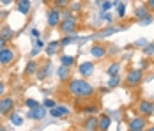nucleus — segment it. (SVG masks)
I'll return each instance as SVG.
<instances>
[{"label":"nucleus","mask_w":154,"mask_h":131,"mask_svg":"<svg viewBox=\"0 0 154 131\" xmlns=\"http://www.w3.org/2000/svg\"><path fill=\"white\" fill-rule=\"evenodd\" d=\"M66 90H67V94H71L75 98H80V99H91L96 94V87L87 78H82V76L69 78L66 82Z\"/></svg>","instance_id":"nucleus-1"},{"label":"nucleus","mask_w":154,"mask_h":131,"mask_svg":"<svg viewBox=\"0 0 154 131\" xmlns=\"http://www.w3.org/2000/svg\"><path fill=\"white\" fill-rule=\"evenodd\" d=\"M0 124H2V115H0Z\"/></svg>","instance_id":"nucleus-52"},{"label":"nucleus","mask_w":154,"mask_h":131,"mask_svg":"<svg viewBox=\"0 0 154 131\" xmlns=\"http://www.w3.org/2000/svg\"><path fill=\"white\" fill-rule=\"evenodd\" d=\"M145 5H147V9L154 14V0H145Z\"/></svg>","instance_id":"nucleus-41"},{"label":"nucleus","mask_w":154,"mask_h":131,"mask_svg":"<svg viewBox=\"0 0 154 131\" xmlns=\"http://www.w3.org/2000/svg\"><path fill=\"white\" fill-rule=\"evenodd\" d=\"M145 131H154V126H151V128L147 126V128H145Z\"/></svg>","instance_id":"nucleus-49"},{"label":"nucleus","mask_w":154,"mask_h":131,"mask_svg":"<svg viewBox=\"0 0 154 131\" xmlns=\"http://www.w3.org/2000/svg\"><path fill=\"white\" fill-rule=\"evenodd\" d=\"M143 78H145L143 69H138V67L129 69L128 74H126V85H128V87H138V85H142Z\"/></svg>","instance_id":"nucleus-4"},{"label":"nucleus","mask_w":154,"mask_h":131,"mask_svg":"<svg viewBox=\"0 0 154 131\" xmlns=\"http://www.w3.org/2000/svg\"><path fill=\"white\" fill-rule=\"evenodd\" d=\"M27 119L29 120H34V122H37V120H43L45 117L48 115V110L43 106V104H39V106H35V108H30V110H27Z\"/></svg>","instance_id":"nucleus-8"},{"label":"nucleus","mask_w":154,"mask_h":131,"mask_svg":"<svg viewBox=\"0 0 154 131\" xmlns=\"http://www.w3.org/2000/svg\"><path fill=\"white\" fill-rule=\"evenodd\" d=\"M16 58H18V51H16L11 44L5 46L4 50H0V66L2 67H7V66L14 64Z\"/></svg>","instance_id":"nucleus-3"},{"label":"nucleus","mask_w":154,"mask_h":131,"mask_svg":"<svg viewBox=\"0 0 154 131\" xmlns=\"http://www.w3.org/2000/svg\"><path fill=\"white\" fill-rule=\"evenodd\" d=\"M69 7H71V13H75V14H76L78 11L82 9V4H80V2H73V0H71V4H69Z\"/></svg>","instance_id":"nucleus-37"},{"label":"nucleus","mask_w":154,"mask_h":131,"mask_svg":"<svg viewBox=\"0 0 154 131\" xmlns=\"http://www.w3.org/2000/svg\"><path fill=\"white\" fill-rule=\"evenodd\" d=\"M69 4H71V0H51V5L57 7V9H60V11L69 9Z\"/></svg>","instance_id":"nucleus-26"},{"label":"nucleus","mask_w":154,"mask_h":131,"mask_svg":"<svg viewBox=\"0 0 154 131\" xmlns=\"http://www.w3.org/2000/svg\"><path fill=\"white\" fill-rule=\"evenodd\" d=\"M113 5H112V0H101V4H99V9H101V13H106L110 11Z\"/></svg>","instance_id":"nucleus-33"},{"label":"nucleus","mask_w":154,"mask_h":131,"mask_svg":"<svg viewBox=\"0 0 154 131\" xmlns=\"http://www.w3.org/2000/svg\"><path fill=\"white\" fill-rule=\"evenodd\" d=\"M94 69H96V64H94L92 60H85V62H82V64H78V74L82 76V78H91L94 74Z\"/></svg>","instance_id":"nucleus-11"},{"label":"nucleus","mask_w":154,"mask_h":131,"mask_svg":"<svg viewBox=\"0 0 154 131\" xmlns=\"http://www.w3.org/2000/svg\"><path fill=\"white\" fill-rule=\"evenodd\" d=\"M147 43H149V41L142 37V39H137V41H135V44H133V46H135V48H143V46H145V44H147Z\"/></svg>","instance_id":"nucleus-38"},{"label":"nucleus","mask_w":154,"mask_h":131,"mask_svg":"<svg viewBox=\"0 0 154 131\" xmlns=\"http://www.w3.org/2000/svg\"><path fill=\"white\" fill-rule=\"evenodd\" d=\"M152 20H154V14H151V16H147V18H143L142 21H138L140 25H149V23H152Z\"/></svg>","instance_id":"nucleus-40"},{"label":"nucleus","mask_w":154,"mask_h":131,"mask_svg":"<svg viewBox=\"0 0 154 131\" xmlns=\"http://www.w3.org/2000/svg\"><path fill=\"white\" fill-rule=\"evenodd\" d=\"M133 14H135V20L137 21H142L143 18H147V16H151L152 13L147 9V5L145 4H138L137 7H135V11H133Z\"/></svg>","instance_id":"nucleus-20"},{"label":"nucleus","mask_w":154,"mask_h":131,"mask_svg":"<svg viewBox=\"0 0 154 131\" xmlns=\"http://www.w3.org/2000/svg\"><path fill=\"white\" fill-rule=\"evenodd\" d=\"M60 21H62V11L57 9V7H53V5H50V7H48V13H46L48 27H50V29H59Z\"/></svg>","instance_id":"nucleus-5"},{"label":"nucleus","mask_w":154,"mask_h":131,"mask_svg":"<svg viewBox=\"0 0 154 131\" xmlns=\"http://www.w3.org/2000/svg\"><path fill=\"white\" fill-rule=\"evenodd\" d=\"M5 46H9V41H5L4 37H0V50H4Z\"/></svg>","instance_id":"nucleus-42"},{"label":"nucleus","mask_w":154,"mask_h":131,"mask_svg":"<svg viewBox=\"0 0 154 131\" xmlns=\"http://www.w3.org/2000/svg\"><path fill=\"white\" fill-rule=\"evenodd\" d=\"M137 114L142 117H152V101H149V99H140L137 103Z\"/></svg>","instance_id":"nucleus-12"},{"label":"nucleus","mask_w":154,"mask_h":131,"mask_svg":"<svg viewBox=\"0 0 154 131\" xmlns=\"http://www.w3.org/2000/svg\"><path fill=\"white\" fill-rule=\"evenodd\" d=\"M110 126H112V115H110V114H99V115H97V129L108 131Z\"/></svg>","instance_id":"nucleus-16"},{"label":"nucleus","mask_w":154,"mask_h":131,"mask_svg":"<svg viewBox=\"0 0 154 131\" xmlns=\"http://www.w3.org/2000/svg\"><path fill=\"white\" fill-rule=\"evenodd\" d=\"M94 131H99V129H94Z\"/></svg>","instance_id":"nucleus-53"},{"label":"nucleus","mask_w":154,"mask_h":131,"mask_svg":"<svg viewBox=\"0 0 154 131\" xmlns=\"http://www.w3.org/2000/svg\"><path fill=\"white\" fill-rule=\"evenodd\" d=\"M0 37H4L5 41H14V37H16V32H14V29H11L9 25H4L2 29H0Z\"/></svg>","instance_id":"nucleus-23"},{"label":"nucleus","mask_w":154,"mask_h":131,"mask_svg":"<svg viewBox=\"0 0 154 131\" xmlns=\"http://www.w3.org/2000/svg\"><path fill=\"white\" fill-rule=\"evenodd\" d=\"M119 4H121V0H112V5H113V7H117Z\"/></svg>","instance_id":"nucleus-47"},{"label":"nucleus","mask_w":154,"mask_h":131,"mask_svg":"<svg viewBox=\"0 0 154 131\" xmlns=\"http://www.w3.org/2000/svg\"><path fill=\"white\" fill-rule=\"evenodd\" d=\"M37 69H39V62H37L35 58H30V60L25 64L23 76H25V78H34V76H35V73H37Z\"/></svg>","instance_id":"nucleus-15"},{"label":"nucleus","mask_w":154,"mask_h":131,"mask_svg":"<svg viewBox=\"0 0 154 131\" xmlns=\"http://www.w3.org/2000/svg\"><path fill=\"white\" fill-rule=\"evenodd\" d=\"M59 60H60V66L71 67V69L76 66V57L75 55H69V53H62L60 57H59Z\"/></svg>","instance_id":"nucleus-22"},{"label":"nucleus","mask_w":154,"mask_h":131,"mask_svg":"<svg viewBox=\"0 0 154 131\" xmlns=\"http://www.w3.org/2000/svg\"><path fill=\"white\" fill-rule=\"evenodd\" d=\"M82 114L96 115V114H99V106H97V104H87V106H83V108H82Z\"/></svg>","instance_id":"nucleus-27"},{"label":"nucleus","mask_w":154,"mask_h":131,"mask_svg":"<svg viewBox=\"0 0 154 131\" xmlns=\"http://www.w3.org/2000/svg\"><path fill=\"white\" fill-rule=\"evenodd\" d=\"M41 51H43V50H39V48H34V50H32V57H37Z\"/></svg>","instance_id":"nucleus-45"},{"label":"nucleus","mask_w":154,"mask_h":131,"mask_svg":"<svg viewBox=\"0 0 154 131\" xmlns=\"http://www.w3.org/2000/svg\"><path fill=\"white\" fill-rule=\"evenodd\" d=\"M23 104H25V108H27V110H30V108H35V106H39L41 103L37 101V99H34V98H27V99L23 101Z\"/></svg>","instance_id":"nucleus-31"},{"label":"nucleus","mask_w":154,"mask_h":131,"mask_svg":"<svg viewBox=\"0 0 154 131\" xmlns=\"http://www.w3.org/2000/svg\"><path fill=\"white\" fill-rule=\"evenodd\" d=\"M0 131H9V129H7L5 126H2V124H0Z\"/></svg>","instance_id":"nucleus-48"},{"label":"nucleus","mask_w":154,"mask_h":131,"mask_svg":"<svg viewBox=\"0 0 154 131\" xmlns=\"http://www.w3.org/2000/svg\"><path fill=\"white\" fill-rule=\"evenodd\" d=\"M108 89H115L121 85V74H115V76H110V80H108Z\"/></svg>","instance_id":"nucleus-29"},{"label":"nucleus","mask_w":154,"mask_h":131,"mask_svg":"<svg viewBox=\"0 0 154 131\" xmlns=\"http://www.w3.org/2000/svg\"><path fill=\"white\" fill-rule=\"evenodd\" d=\"M121 73V62H117V60H113V62H110L106 66V74L108 76H115V74Z\"/></svg>","instance_id":"nucleus-24"},{"label":"nucleus","mask_w":154,"mask_h":131,"mask_svg":"<svg viewBox=\"0 0 154 131\" xmlns=\"http://www.w3.org/2000/svg\"><path fill=\"white\" fill-rule=\"evenodd\" d=\"M142 131H145V129H142Z\"/></svg>","instance_id":"nucleus-54"},{"label":"nucleus","mask_w":154,"mask_h":131,"mask_svg":"<svg viewBox=\"0 0 154 131\" xmlns=\"http://www.w3.org/2000/svg\"><path fill=\"white\" fill-rule=\"evenodd\" d=\"M126 29V25H108L105 27L103 30H99V32H96L92 37L94 39H103V37H108V36H112V34H117V32H121V30Z\"/></svg>","instance_id":"nucleus-10"},{"label":"nucleus","mask_w":154,"mask_h":131,"mask_svg":"<svg viewBox=\"0 0 154 131\" xmlns=\"http://www.w3.org/2000/svg\"><path fill=\"white\" fill-rule=\"evenodd\" d=\"M7 117H9V120H11V122H13L14 126H18V128H20V126L23 124V117L20 115L18 112H14V110H13V112H11V114H9Z\"/></svg>","instance_id":"nucleus-25"},{"label":"nucleus","mask_w":154,"mask_h":131,"mask_svg":"<svg viewBox=\"0 0 154 131\" xmlns=\"http://www.w3.org/2000/svg\"><path fill=\"white\" fill-rule=\"evenodd\" d=\"M51 69H53L51 62H50V60H45L43 64H39V69H37V73H35V78H37L39 82H45L48 76L51 74Z\"/></svg>","instance_id":"nucleus-13"},{"label":"nucleus","mask_w":154,"mask_h":131,"mask_svg":"<svg viewBox=\"0 0 154 131\" xmlns=\"http://www.w3.org/2000/svg\"><path fill=\"white\" fill-rule=\"evenodd\" d=\"M16 2V11L20 13V14L23 16H29L32 11V2L30 0H14Z\"/></svg>","instance_id":"nucleus-17"},{"label":"nucleus","mask_w":154,"mask_h":131,"mask_svg":"<svg viewBox=\"0 0 154 131\" xmlns=\"http://www.w3.org/2000/svg\"><path fill=\"white\" fill-rule=\"evenodd\" d=\"M97 129V115H87L82 122V131H94Z\"/></svg>","instance_id":"nucleus-18"},{"label":"nucleus","mask_w":154,"mask_h":131,"mask_svg":"<svg viewBox=\"0 0 154 131\" xmlns=\"http://www.w3.org/2000/svg\"><path fill=\"white\" fill-rule=\"evenodd\" d=\"M7 16H9V11H0V18H2V20H5Z\"/></svg>","instance_id":"nucleus-46"},{"label":"nucleus","mask_w":154,"mask_h":131,"mask_svg":"<svg viewBox=\"0 0 154 131\" xmlns=\"http://www.w3.org/2000/svg\"><path fill=\"white\" fill-rule=\"evenodd\" d=\"M152 115H154V101H152Z\"/></svg>","instance_id":"nucleus-51"},{"label":"nucleus","mask_w":154,"mask_h":131,"mask_svg":"<svg viewBox=\"0 0 154 131\" xmlns=\"http://www.w3.org/2000/svg\"><path fill=\"white\" fill-rule=\"evenodd\" d=\"M13 2H14V0H0V5H4V7H9Z\"/></svg>","instance_id":"nucleus-43"},{"label":"nucleus","mask_w":154,"mask_h":131,"mask_svg":"<svg viewBox=\"0 0 154 131\" xmlns=\"http://www.w3.org/2000/svg\"><path fill=\"white\" fill-rule=\"evenodd\" d=\"M59 41H60V46H69V44H75L78 41V36L76 34H75V36H64Z\"/></svg>","instance_id":"nucleus-28"},{"label":"nucleus","mask_w":154,"mask_h":131,"mask_svg":"<svg viewBox=\"0 0 154 131\" xmlns=\"http://www.w3.org/2000/svg\"><path fill=\"white\" fill-rule=\"evenodd\" d=\"M45 46H46V43H45V39H43V37H35V41H34V48L45 50Z\"/></svg>","instance_id":"nucleus-36"},{"label":"nucleus","mask_w":154,"mask_h":131,"mask_svg":"<svg viewBox=\"0 0 154 131\" xmlns=\"http://www.w3.org/2000/svg\"><path fill=\"white\" fill-rule=\"evenodd\" d=\"M5 92H7V83L0 80V98H2V96H5Z\"/></svg>","instance_id":"nucleus-39"},{"label":"nucleus","mask_w":154,"mask_h":131,"mask_svg":"<svg viewBox=\"0 0 154 131\" xmlns=\"http://www.w3.org/2000/svg\"><path fill=\"white\" fill-rule=\"evenodd\" d=\"M142 53L145 57H154V43H147L143 48H142Z\"/></svg>","instance_id":"nucleus-30"},{"label":"nucleus","mask_w":154,"mask_h":131,"mask_svg":"<svg viewBox=\"0 0 154 131\" xmlns=\"http://www.w3.org/2000/svg\"><path fill=\"white\" fill-rule=\"evenodd\" d=\"M64 36H75L78 30H80V23H78V18L75 13H71L69 9H66L62 13V21L59 25V29Z\"/></svg>","instance_id":"nucleus-2"},{"label":"nucleus","mask_w":154,"mask_h":131,"mask_svg":"<svg viewBox=\"0 0 154 131\" xmlns=\"http://www.w3.org/2000/svg\"><path fill=\"white\" fill-rule=\"evenodd\" d=\"M60 41L59 39H53V41H48L46 46H45V53H46L48 57H53V55H57L59 51H60Z\"/></svg>","instance_id":"nucleus-19"},{"label":"nucleus","mask_w":154,"mask_h":131,"mask_svg":"<svg viewBox=\"0 0 154 131\" xmlns=\"http://www.w3.org/2000/svg\"><path fill=\"white\" fill-rule=\"evenodd\" d=\"M48 114L53 117V119H64V117H67L71 114V110H69V106H66V104H55L51 110H48Z\"/></svg>","instance_id":"nucleus-14"},{"label":"nucleus","mask_w":154,"mask_h":131,"mask_svg":"<svg viewBox=\"0 0 154 131\" xmlns=\"http://www.w3.org/2000/svg\"><path fill=\"white\" fill-rule=\"evenodd\" d=\"M16 106V99L13 98V96H2L0 98V115L2 117H7L13 110H14Z\"/></svg>","instance_id":"nucleus-6"},{"label":"nucleus","mask_w":154,"mask_h":131,"mask_svg":"<svg viewBox=\"0 0 154 131\" xmlns=\"http://www.w3.org/2000/svg\"><path fill=\"white\" fill-rule=\"evenodd\" d=\"M99 21H106V23H112L113 21V14L106 11V13H99Z\"/></svg>","instance_id":"nucleus-32"},{"label":"nucleus","mask_w":154,"mask_h":131,"mask_svg":"<svg viewBox=\"0 0 154 131\" xmlns=\"http://www.w3.org/2000/svg\"><path fill=\"white\" fill-rule=\"evenodd\" d=\"M117 18L119 20H124L126 18V4H122V2L117 5Z\"/></svg>","instance_id":"nucleus-34"},{"label":"nucleus","mask_w":154,"mask_h":131,"mask_svg":"<svg viewBox=\"0 0 154 131\" xmlns=\"http://www.w3.org/2000/svg\"><path fill=\"white\" fill-rule=\"evenodd\" d=\"M55 104H57V101H55V99H51V98H46V99L43 101V106H45L46 110H51Z\"/></svg>","instance_id":"nucleus-35"},{"label":"nucleus","mask_w":154,"mask_h":131,"mask_svg":"<svg viewBox=\"0 0 154 131\" xmlns=\"http://www.w3.org/2000/svg\"><path fill=\"white\" fill-rule=\"evenodd\" d=\"M32 37H41V30L39 29H32Z\"/></svg>","instance_id":"nucleus-44"},{"label":"nucleus","mask_w":154,"mask_h":131,"mask_svg":"<svg viewBox=\"0 0 154 131\" xmlns=\"http://www.w3.org/2000/svg\"><path fill=\"white\" fill-rule=\"evenodd\" d=\"M147 126H149L147 117L137 115V117H133V119L128 122V131H142V129H145Z\"/></svg>","instance_id":"nucleus-7"},{"label":"nucleus","mask_w":154,"mask_h":131,"mask_svg":"<svg viewBox=\"0 0 154 131\" xmlns=\"http://www.w3.org/2000/svg\"><path fill=\"white\" fill-rule=\"evenodd\" d=\"M2 27H4V20L0 18V29H2Z\"/></svg>","instance_id":"nucleus-50"},{"label":"nucleus","mask_w":154,"mask_h":131,"mask_svg":"<svg viewBox=\"0 0 154 131\" xmlns=\"http://www.w3.org/2000/svg\"><path fill=\"white\" fill-rule=\"evenodd\" d=\"M71 73H73L71 67H66V66H59V67H57V78L60 80L62 83H66V82L71 78Z\"/></svg>","instance_id":"nucleus-21"},{"label":"nucleus","mask_w":154,"mask_h":131,"mask_svg":"<svg viewBox=\"0 0 154 131\" xmlns=\"http://www.w3.org/2000/svg\"><path fill=\"white\" fill-rule=\"evenodd\" d=\"M108 55V48L105 43H94L92 46H91V57H94L96 60H103V58Z\"/></svg>","instance_id":"nucleus-9"}]
</instances>
